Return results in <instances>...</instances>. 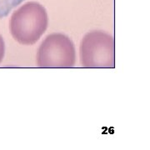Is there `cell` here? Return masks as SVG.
Segmentation results:
<instances>
[{"mask_svg":"<svg viewBox=\"0 0 150 150\" xmlns=\"http://www.w3.org/2000/svg\"><path fill=\"white\" fill-rule=\"evenodd\" d=\"M84 68H114V38L103 31H92L83 38L79 48Z\"/></svg>","mask_w":150,"mask_h":150,"instance_id":"7a4b0ae2","label":"cell"},{"mask_svg":"<svg viewBox=\"0 0 150 150\" xmlns=\"http://www.w3.org/2000/svg\"><path fill=\"white\" fill-rule=\"evenodd\" d=\"M76 62L73 41L63 33H52L39 46L37 64L40 68H72Z\"/></svg>","mask_w":150,"mask_h":150,"instance_id":"3957f363","label":"cell"},{"mask_svg":"<svg viewBox=\"0 0 150 150\" xmlns=\"http://www.w3.org/2000/svg\"><path fill=\"white\" fill-rule=\"evenodd\" d=\"M24 0H0V18L8 16L11 11Z\"/></svg>","mask_w":150,"mask_h":150,"instance_id":"277c9868","label":"cell"},{"mask_svg":"<svg viewBox=\"0 0 150 150\" xmlns=\"http://www.w3.org/2000/svg\"><path fill=\"white\" fill-rule=\"evenodd\" d=\"M48 25L47 11L37 2H28L12 14L9 23L11 35L22 45L36 43Z\"/></svg>","mask_w":150,"mask_h":150,"instance_id":"6da1fadb","label":"cell"},{"mask_svg":"<svg viewBox=\"0 0 150 150\" xmlns=\"http://www.w3.org/2000/svg\"><path fill=\"white\" fill-rule=\"evenodd\" d=\"M4 53H5V45H4V41L3 39L2 36L0 35V63L4 57Z\"/></svg>","mask_w":150,"mask_h":150,"instance_id":"5b68a950","label":"cell"}]
</instances>
